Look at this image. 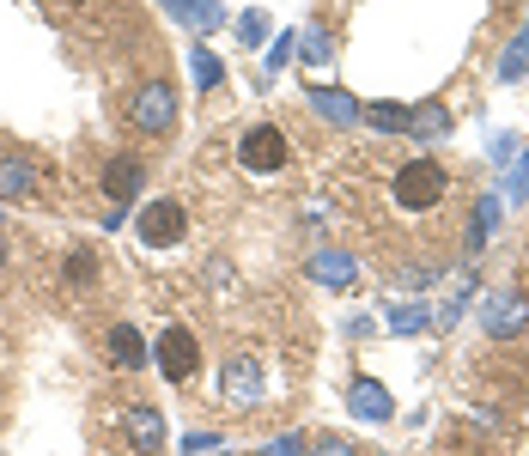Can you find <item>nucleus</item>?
I'll return each instance as SVG.
<instances>
[{
    "label": "nucleus",
    "instance_id": "obj_1",
    "mask_svg": "<svg viewBox=\"0 0 529 456\" xmlns=\"http://www.w3.org/2000/svg\"><path fill=\"white\" fill-rule=\"evenodd\" d=\"M444 189H450V177H444L438 159H408V165L396 171V183H390L396 207H408V213H432V207L444 201Z\"/></svg>",
    "mask_w": 529,
    "mask_h": 456
},
{
    "label": "nucleus",
    "instance_id": "obj_2",
    "mask_svg": "<svg viewBox=\"0 0 529 456\" xmlns=\"http://www.w3.org/2000/svg\"><path fill=\"white\" fill-rule=\"evenodd\" d=\"M286 159H292V146H286V134H280L274 122H256V128L238 134V165H244V171L274 177V171H286Z\"/></svg>",
    "mask_w": 529,
    "mask_h": 456
},
{
    "label": "nucleus",
    "instance_id": "obj_3",
    "mask_svg": "<svg viewBox=\"0 0 529 456\" xmlns=\"http://www.w3.org/2000/svg\"><path fill=\"white\" fill-rule=\"evenodd\" d=\"M183 232H189L183 201H146V207H140V219H134V238H140L146 250H177V244H183Z\"/></svg>",
    "mask_w": 529,
    "mask_h": 456
},
{
    "label": "nucleus",
    "instance_id": "obj_4",
    "mask_svg": "<svg viewBox=\"0 0 529 456\" xmlns=\"http://www.w3.org/2000/svg\"><path fill=\"white\" fill-rule=\"evenodd\" d=\"M153 365H159L165 384H189V377L201 371V341H195V329L171 323V329L159 335V347H153Z\"/></svg>",
    "mask_w": 529,
    "mask_h": 456
},
{
    "label": "nucleus",
    "instance_id": "obj_5",
    "mask_svg": "<svg viewBox=\"0 0 529 456\" xmlns=\"http://www.w3.org/2000/svg\"><path fill=\"white\" fill-rule=\"evenodd\" d=\"M128 116H134L140 134H171V128H177V92H171L165 80H146V86L128 98Z\"/></svg>",
    "mask_w": 529,
    "mask_h": 456
},
{
    "label": "nucleus",
    "instance_id": "obj_6",
    "mask_svg": "<svg viewBox=\"0 0 529 456\" xmlns=\"http://www.w3.org/2000/svg\"><path fill=\"white\" fill-rule=\"evenodd\" d=\"M140 183H146V159H140V152H116V159L104 165V195L110 201H134Z\"/></svg>",
    "mask_w": 529,
    "mask_h": 456
},
{
    "label": "nucleus",
    "instance_id": "obj_7",
    "mask_svg": "<svg viewBox=\"0 0 529 456\" xmlns=\"http://www.w3.org/2000/svg\"><path fill=\"white\" fill-rule=\"evenodd\" d=\"M37 183H43L37 159H25V152H7V159H0V195H7V201H31Z\"/></svg>",
    "mask_w": 529,
    "mask_h": 456
},
{
    "label": "nucleus",
    "instance_id": "obj_8",
    "mask_svg": "<svg viewBox=\"0 0 529 456\" xmlns=\"http://www.w3.org/2000/svg\"><path fill=\"white\" fill-rule=\"evenodd\" d=\"M523 323H529V304H523V298H487V304H481V329L499 335V341L517 335Z\"/></svg>",
    "mask_w": 529,
    "mask_h": 456
},
{
    "label": "nucleus",
    "instance_id": "obj_9",
    "mask_svg": "<svg viewBox=\"0 0 529 456\" xmlns=\"http://www.w3.org/2000/svg\"><path fill=\"white\" fill-rule=\"evenodd\" d=\"M128 438H134V450L153 456L165 444V414L159 408H128Z\"/></svg>",
    "mask_w": 529,
    "mask_h": 456
},
{
    "label": "nucleus",
    "instance_id": "obj_10",
    "mask_svg": "<svg viewBox=\"0 0 529 456\" xmlns=\"http://www.w3.org/2000/svg\"><path fill=\"white\" fill-rule=\"evenodd\" d=\"M262 396V371L250 359H232L225 365V402H256Z\"/></svg>",
    "mask_w": 529,
    "mask_h": 456
},
{
    "label": "nucleus",
    "instance_id": "obj_11",
    "mask_svg": "<svg viewBox=\"0 0 529 456\" xmlns=\"http://www.w3.org/2000/svg\"><path fill=\"white\" fill-rule=\"evenodd\" d=\"M110 359H116L122 371H140V365H146V341H140L134 323H116V329H110Z\"/></svg>",
    "mask_w": 529,
    "mask_h": 456
},
{
    "label": "nucleus",
    "instance_id": "obj_12",
    "mask_svg": "<svg viewBox=\"0 0 529 456\" xmlns=\"http://www.w3.org/2000/svg\"><path fill=\"white\" fill-rule=\"evenodd\" d=\"M347 402H353V414H359V420H390V396L377 390L371 377H359V384H353V396H347Z\"/></svg>",
    "mask_w": 529,
    "mask_h": 456
},
{
    "label": "nucleus",
    "instance_id": "obj_13",
    "mask_svg": "<svg viewBox=\"0 0 529 456\" xmlns=\"http://www.w3.org/2000/svg\"><path fill=\"white\" fill-rule=\"evenodd\" d=\"M61 280H67L73 292H86V286H98V250H73V256L61 262Z\"/></svg>",
    "mask_w": 529,
    "mask_h": 456
},
{
    "label": "nucleus",
    "instance_id": "obj_14",
    "mask_svg": "<svg viewBox=\"0 0 529 456\" xmlns=\"http://www.w3.org/2000/svg\"><path fill=\"white\" fill-rule=\"evenodd\" d=\"M311 274H317L323 286H347V280H353V262L335 256V250H323V256H311Z\"/></svg>",
    "mask_w": 529,
    "mask_h": 456
},
{
    "label": "nucleus",
    "instance_id": "obj_15",
    "mask_svg": "<svg viewBox=\"0 0 529 456\" xmlns=\"http://www.w3.org/2000/svg\"><path fill=\"white\" fill-rule=\"evenodd\" d=\"M444 128H450V116H444L438 104H420V110L408 116V134H414V140H432V134H444Z\"/></svg>",
    "mask_w": 529,
    "mask_h": 456
},
{
    "label": "nucleus",
    "instance_id": "obj_16",
    "mask_svg": "<svg viewBox=\"0 0 529 456\" xmlns=\"http://www.w3.org/2000/svg\"><path fill=\"white\" fill-rule=\"evenodd\" d=\"M165 7L171 13H183L189 25H201V31H213L219 25V7H213V0H165Z\"/></svg>",
    "mask_w": 529,
    "mask_h": 456
},
{
    "label": "nucleus",
    "instance_id": "obj_17",
    "mask_svg": "<svg viewBox=\"0 0 529 456\" xmlns=\"http://www.w3.org/2000/svg\"><path fill=\"white\" fill-rule=\"evenodd\" d=\"M317 110L335 116V122H353V116H359V104H353V98H335V92H317Z\"/></svg>",
    "mask_w": 529,
    "mask_h": 456
},
{
    "label": "nucleus",
    "instance_id": "obj_18",
    "mask_svg": "<svg viewBox=\"0 0 529 456\" xmlns=\"http://www.w3.org/2000/svg\"><path fill=\"white\" fill-rule=\"evenodd\" d=\"M371 122H377V128H408V110H390V104H377V110H371Z\"/></svg>",
    "mask_w": 529,
    "mask_h": 456
},
{
    "label": "nucleus",
    "instance_id": "obj_19",
    "mask_svg": "<svg viewBox=\"0 0 529 456\" xmlns=\"http://www.w3.org/2000/svg\"><path fill=\"white\" fill-rule=\"evenodd\" d=\"M195 80H207V86L219 80V61H213V55H201V49H195Z\"/></svg>",
    "mask_w": 529,
    "mask_h": 456
},
{
    "label": "nucleus",
    "instance_id": "obj_20",
    "mask_svg": "<svg viewBox=\"0 0 529 456\" xmlns=\"http://www.w3.org/2000/svg\"><path fill=\"white\" fill-rule=\"evenodd\" d=\"M305 37H311V43H305V55H311V61H323V55H329V43H323V31H305Z\"/></svg>",
    "mask_w": 529,
    "mask_h": 456
},
{
    "label": "nucleus",
    "instance_id": "obj_21",
    "mask_svg": "<svg viewBox=\"0 0 529 456\" xmlns=\"http://www.w3.org/2000/svg\"><path fill=\"white\" fill-rule=\"evenodd\" d=\"M262 456H298V438H274V444H268Z\"/></svg>",
    "mask_w": 529,
    "mask_h": 456
},
{
    "label": "nucleus",
    "instance_id": "obj_22",
    "mask_svg": "<svg viewBox=\"0 0 529 456\" xmlns=\"http://www.w3.org/2000/svg\"><path fill=\"white\" fill-rule=\"evenodd\" d=\"M317 456H353V444H341V438H323V444H317Z\"/></svg>",
    "mask_w": 529,
    "mask_h": 456
},
{
    "label": "nucleus",
    "instance_id": "obj_23",
    "mask_svg": "<svg viewBox=\"0 0 529 456\" xmlns=\"http://www.w3.org/2000/svg\"><path fill=\"white\" fill-rule=\"evenodd\" d=\"M0 262H7V238H0Z\"/></svg>",
    "mask_w": 529,
    "mask_h": 456
}]
</instances>
